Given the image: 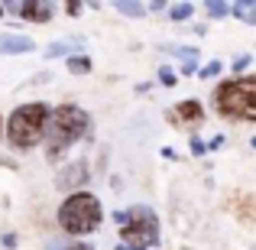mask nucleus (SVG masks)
<instances>
[{"instance_id": "1", "label": "nucleus", "mask_w": 256, "mask_h": 250, "mask_svg": "<svg viewBox=\"0 0 256 250\" xmlns=\"http://www.w3.org/2000/svg\"><path fill=\"white\" fill-rule=\"evenodd\" d=\"M88 127H91V117H88L82 107H75V104L56 107V111L49 114V127H46V150H49V159L62 156L72 143H78L88 133Z\"/></svg>"}, {"instance_id": "2", "label": "nucleus", "mask_w": 256, "mask_h": 250, "mask_svg": "<svg viewBox=\"0 0 256 250\" xmlns=\"http://www.w3.org/2000/svg\"><path fill=\"white\" fill-rule=\"evenodd\" d=\"M214 111L220 117L256 124V75L230 78V82L218 85V91H214Z\"/></svg>"}, {"instance_id": "3", "label": "nucleus", "mask_w": 256, "mask_h": 250, "mask_svg": "<svg viewBox=\"0 0 256 250\" xmlns=\"http://www.w3.org/2000/svg\"><path fill=\"white\" fill-rule=\"evenodd\" d=\"M49 107L32 101V104H20L6 120V140L16 150H32L36 143H42L46 127H49Z\"/></svg>"}, {"instance_id": "4", "label": "nucleus", "mask_w": 256, "mask_h": 250, "mask_svg": "<svg viewBox=\"0 0 256 250\" xmlns=\"http://www.w3.org/2000/svg\"><path fill=\"white\" fill-rule=\"evenodd\" d=\"M100 218H104L100 201H98V195H91V192H72L68 198L58 205V227L75 234V237H84V234L98 231Z\"/></svg>"}, {"instance_id": "5", "label": "nucleus", "mask_w": 256, "mask_h": 250, "mask_svg": "<svg viewBox=\"0 0 256 250\" xmlns=\"http://www.w3.org/2000/svg\"><path fill=\"white\" fill-rule=\"evenodd\" d=\"M114 221L120 224V244H126L133 250H150V247L159 244V221L146 205L117 211Z\"/></svg>"}, {"instance_id": "6", "label": "nucleus", "mask_w": 256, "mask_h": 250, "mask_svg": "<svg viewBox=\"0 0 256 250\" xmlns=\"http://www.w3.org/2000/svg\"><path fill=\"white\" fill-rule=\"evenodd\" d=\"M88 182V163L84 159H78V163H72V166H65L62 172H58V179H56V185L62 188V192H72V188H78V185H84Z\"/></svg>"}, {"instance_id": "7", "label": "nucleus", "mask_w": 256, "mask_h": 250, "mask_svg": "<svg viewBox=\"0 0 256 250\" xmlns=\"http://www.w3.org/2000/svg\"><path fill=\"white\" fill-rule=\"evenodd\" d=\"M36 49L30 36H16V33H4L0 36V56H26V52Z\"/></svg>"}, {"instance_id": "8", "label": "nucleus", "mask_w": 256, "mask_h": 250, "mask_svg": "<svg viewBox=\"0 0 256 250\" xmlns=\"http://www.w3.org/2000/svg\"><path fill=\"white\" fill-rule=\"evenodd\" d=\"M20 17L30 20V23H49L52 20V4H20Z\"/></svg>"}, {"instance_id": "9", "label": "nucleus", "mask_w": 256, "mask_h": 250, "mask_svg": "<svg viewBox=\"0 0 256 250\" xmlns=\"http://www.w3.org/2000/svg\"><path fill=\"white\" fill-rule=\"evenodd\" d=\"M201 117H204V107H201V101H182L178 107H175V120H182V124H201Z\"/></svg>"}, {"instance_id": "10", "label": "nucleus", "mask_w": 256, "mask_h": 250, "mask_svg": "<svg viewBox=\"0 0 256 250\" xmlns=\"http://www.w3.org/2000/svg\"><path fill=\"white\" fill-rule=\"evenodd\" d=\"M169 52H175V56H178L182 62H185V69H182V72H185V75H192V72H194V59H198V52L188 49V46H175V49H169Z\"/></svg>"}, {"instance_id": "11", "label": "nucleus", "mask_w": 256, "mask_h": 250, "mask_svg": "<svg viewBox=\"0 0 256 250\" xmlns=\"http://www.w3.org/2000/svg\"><path fill=\"white\" fill-rule=\"evenodd\" d=\"M234 13H237L244 23L256 26V4H250V0H244V4H234Z\"/></svg>"}, {"instance_id": "12", "label": "nucleus", "mask_w": 256, "mask_h": 250, "mask_svg": "<svg viewBox=\"0 0 256 250\" xmlns=\"http://www.w3.org/2000/svg\"><path fill=\"white\" fill-rule=\"evenodd\" d=\"M68 72L72 75H88L91 72V59L88 56H68Z\"/></svg>"}, {"instance_id": "13", "label": "nucleus", "mask_w": 256, "mask_h": 250, "mask_svg": "<svg viewBox=\"0 0 256 250\" xmlns=\"http://www.w3.org/2000/svg\"><path fill=\"white\" fill-rule=\"evenodd\" d=\"M117 10H120V13H126V17H143L146 7H143V4H130V0H120Z\"/></svg>"}, {"instance_id": "14", "label": "nucleus", "mask_w": 256, "mask_h": 250, "mask_svg": "<svg viewBox=\"0 0 256 250\" xmlns=\"http://www.w3.org/2000/svg\"><path fill=\"white\" fill-rule=\"evenodd\" d=\"M192 13H194L192 4H175V7H172V20H188Z\"/></svg>"}, {"instance_id": "15", "label": "nucleus", "mask_w": 256, "mask_h": 250, "mask_svg": "<svg viewBox=\"0 0 256 250\" xmlns=\"http://www.w3.org/2000/svg\"><path fill=\"white\" fill-rule=\"evenodd\" d=\"M58 56H68V43H52L46 49V59H58Z\"/></svg>"}, {"instance_id": "16", "label": "nucleus", "mask_w": 256, "mask_h": 250, "mask_svg": "<svg viewBox=\"0 0 256 250\" xmlns=\"http://www.w3.org/2000/svg\"><path fill=\"white\" fill-rule=\"evenodd\" d=\"M208 13H211V17H227V4H218V0H211V4H208Z\"/></svg>"}, {"instance_id": "17", "label": "nucleus", "mask_w": 256, "mask_h": 250, "mask_svg": "<svg viewBox=\"0 0 256 250\" xmlns=\"http://www.w3.org/2000/svg\"><path fill=\"white\" fill-rule=\"evenodd\" d=\"M220 72V62H208L204 69H201V78H214Z\"/></svg>"}, {"instance_id": "18", "label": "nucleus", "mask_w": 256, "mask_h": 250, "mask_svg": "<svg viewBox=\"0 0 256 250\" xmlns=\"http://www.w3.org/2000/svg\"><path fill=\"white\" fill-rule=\"evenodd\" d=\"M159 78H162V85H175V72L172 69H162V72H159Z\"/></svg>"}, {"instance_id": "19", "label": "nucleus", "mask_w": 256, "mask_h": 250, "mask_svg": "<svg viewBox=\"0 0 256 250\" xmlns=\"http://www.w3.org/2000/svg\"><path fill=\"white\" fill-rule=\"evenodd\" d=\"M204 150H208V143H201L198 137H192V153H198V156H201Z\"/></svg>"}, {"instance_id": "20", "label": "nucleus", "mask_w": 256, "mask_h": 250, "mask_svg": "<svg viewBox=\"0 0 256 250\" xmlns=\"http://www.w3.org/2000/svg\"><path fill=\"white\" fill-rule=\"evenodd\" d=\"M246 65H250V56H240V59H237V62H234V69H237V72H244V69H246Z\"/></svg>"}, {"instance_id": "21", "label": "nucleus", "mask_w": 256, "mask_h": 250, "mask_svg": "<svg viewBox=\"0 0 256 250\" xmlns=\"http://www.w3.org/2000/svg\"><path fill=\"white\" fill-rule=\"evenodd\" d=\"M68 250H91L88 244H68Z\"/></svg>"}, {"instance_id": "22", "label": "nucleus", "mask_w": 256, "mask_h": 250, "mask_svg": "<svg viewBox=\"0 0 256 250\" xmlns=\"http://www.w3.org/2000/svg\"><path fill=\"white\" fill-rule=\"evenodd\" d=\"M4 130H6V127H4V117H0V137H4Z\"/></svg>"}, {"instance_id": "23", "label": "nucleus", "mask_w": 256, "mask_h": 250, "mask_svg": "<svg viewBox=\"0 0 256 250\" xmlns=\"http://www.w3.org/2000/svg\"><path fill=\"white\" fill-rule=\"evenodd\" d=\"M117 250H133V247H126V244H117Z\"/></svg>"}, {"instance_id": "24", "label": "nucleus", "mask_w": 256, "mask_h": 250, "mask_svg": "<svg viewBox=\"0 0 256 250\" xmlns=\"http://www.w3.org/2000/svg\"><path fill=\"white\" fill-rule=\"evenodd\" d=\"M0 17H4V4H0Z\"/></svg>"}]
</instances>
